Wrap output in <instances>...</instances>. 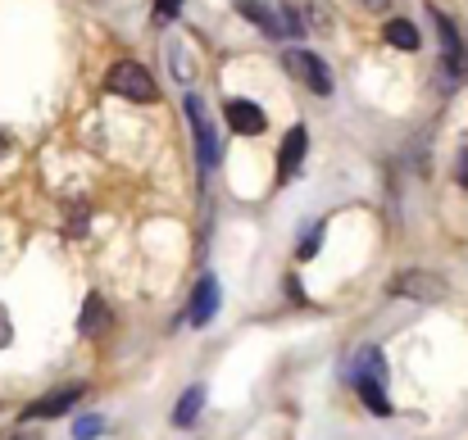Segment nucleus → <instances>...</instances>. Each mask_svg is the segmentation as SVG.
I'll list each match as a JSON object with an SVG mask.
<instances>
[{
	"instance_id": "nucleus-1",
	"label": "nucleus",
	"mask_w": 468,
	"mask_h": 440,
	"mask_svg": "<svg viewBox=\"0 0 468 440\" xmlns=\"http://www.w3.org/2000/svg\"><path fill=\"white\" fill-rule=\"evenodd\" d=\"M237 9H241L260 32H269V37H278V41H292V37L305 32L296 5H287V0H273V5H264V0H237Z\"/></svg>"
},
{
	"instance_id": "nucleus-2",
	"label": "nucleus",
	"mask_w": 468,
	"mask_h": 440,
	"mask_svg": "<svg viewBox=\"0 0 468 440\" xmlns=\"http://www.w3.org/2000/svg\"><path fill=\"white\" fill-rule=\"evenodd\" d=\"M105 91H110V96H123V100H133V105H151V100L159 96L151 68H142L137 59H119V64H110V73H105Z\"/></svg>"
},
{
	"instance_id": "nucleus-3",
	"label": "nucleus",
	"mask_w": 468,
	"mask_h": 440,
	"mask_svg": "<svg viewBox=\"0 0 468 440\" xmlns=\"http://www.w3.org/2000/svg\"><path fill=\"white\" fill-rule=\"evenodd\" d=\"M432 23H437V37H441V82L446 87H460L468 78V46L460 37V27L432 5Z\"/></svg>"
},
{
	"instance_id": "nucleus-4",
	"label": "nucleus",
	"mask_w": 468,
	"mask_h": 440,
	"mask_svg": "<svg viewBox=\"0 0 468 440\" xmlns=\"http://www.w3.org/2000/svg\"><path fill=\"white\" fill-rule=\"evenodd\" d=\"M182 110H186V123H191V137H196L200 168H205V173H214V168H218V132H214V119H209L205 100H200V96H186V100H182Z\"/></svg>"
},
{
	"instance_id": "nucleus-5",
	"label": "nucleus",
	"mask_w": 468,
	"mask_h": 440,
	"mask_svg": "<svg viewBox=\"0 0 468 440\" xmlns=\"http://www.w3.org/2000/svg\"><path fill=\"white\" fill-rule=\"evenodd\" d=\"M387 291L400 295V299H423V304H437V299H446V278H437V273H423V268H405V273H396L391 282H387Z\"/></svg>"
},
{
	"instance_id": "nucleus-6",
	"label": "nucleus",
	"mask_w": 468,
	"mask_h": 440,
	"mask_svg": "<svg viewBox=\"0 0 468 440\" xmlns=\"http://www.w3.org/2000/svg\"><path fill=\"white\" fill-rule=\"evenodd\" d=\"M282 64H287V73H292L296 82L310 87L314 96H332V68H327L314 50H287Z\"/></svg>"
},
{
	"instance_id": "nucleus-7",
	"label": "nucleus",
	"mask_w": 468,
	"mask_h": 440,
	"mask_svg": "<svg viewBox=\"0 0 468 440\" xmlns=\"http://www.w3.org/2000/svg\"><path fill=\"white\" fill-rule=\"evenodd\" d=\"M82 395H87L82 386H59V391H50V395L32 400V404H27V409H23L18 418H23V423H46V418H64V414H69V409H73V404H78Z\"/></svg>"
},
{
	"instance_id": "nucleus-8",
	"label": "nucleus",
	"mask_w": 468,
	"mask_h": 440,
	"mask_svg": "<svg viewBox=\"0 0 468 440\" xmlns=\"http://www.w3.org/2000/svg\"><path fill=\"white\" fill-rule=\"evenodd\" d=\"M218 299H223V287H218V278H214V273H205V278L196 282V291H191V309H186V322H191V327H209V322H214V313H218Z\"/></svg>"
},
{
	"instance_id": "nucleus-9",
	"label": "nucleus",
	"mask_w": 468,
	"mask_h": 440,
	"mask_svg": "<svg viewBox=\"0 0 468 440\" xmlns=\"http://www.w3.org/2000/svg\"><path fill=\"white\" fill-rule=\"evenodd\" d=\"M223 119H228V128H232L237 137H260V132L269 128L264 110H260L255 100H241V96H232V100L223 105Z\"/></svg>"
},
{
	"instance_id": "nucleus-10",
	"label": "nucleus",
	"mask_w": 468,
	"mask_h": 440,
	"mask_svg": "<svg viewBox=\"0 0 468 440\" xmlns=\"http://www.w3.org/2000/svg\"><path fill=\"white\" fill-rule=\"evenodd\" d=\"M305 150H310V132L296 123V128L282 137V150H278V182H282V186L296 182V173H301V163H305Z\"/></svg>"
},
{
	"instance_id": "nucleus-11",
	"label": "nucleus",
	"mask_w": 468,
	"mask_h": 440,
	"mask_svg": "<svg viewBox=\"0 0 468 440\" xmlns=\"http://www.w3.org/2000/svg\"><path fill=\"white\" fill-rule=\"evenodd\" d=\"M105 327H110V309H105L101 295L91 291L87 295V304H82V322H78V331H82V336H101Z\"/></svg>"
},
{
	"instance_id": "nucleus-12",
	"label": "nucleus",
	"mask_w": 468,
	"mask_h": 440,
	"mask_svg": "<svg viewBox=\"0 0 468 440\" xmlns=\"http://www.w3.org/2000/svg\"><path fill=\"white\" fill-rule=\"evenodd\" d=\"M382 37H387V46H396V50H419V46H423V37H419V27H414L410 18H391V23L382 27Z\"/></svg>"
},
{
	"instance_id": "nucleus-13",
	"label": "nucleus",
	"mask_w": 468,
	"mask_h": 440,
	"mask_svg": "<svg viewBox=\"0 0 468 440\" xmlns=\"http://www.w3.org/2000/svg\"><path fill=\"white\" fill-rule=\"evenodd\" d=\"M200 409H205V386H191V391L177 400V409H173V427H191V423L200 418Z\"/></svg>"
},
{
	"instance_id": "nucleus-14",
	"label": "nucleus",
	"mask_w": 468,
	"mask_h": 440,
	"mask_svg": "<svg viewBox=\"0 0 468 440\" xmlns=\"http://www.w3.org/2000/svg\"><path fill=\"white\" fill-rule=\"evenodd\" d=\"M355 391H359V400H364V409H368V414H378V418H387V414H391L387 386H378V382H355Z\"/></svg>"
},
{
	"instance_id": "nucleus-15",
	"label": "nucleus",
	"mask_w": 468,
	"mask_h": 440,
	"mask_svg": "<svg viewBox=\"0 0 468 440\" xmlns=\"http://www.w3.org/2000/svg\"><path fill=\"white\" fill-rule=\"evenodd\" d=\"M101 432H105L101 418H78V423H73V440H96Z\"/></svg>"
},
{
	"instance_id": "nucleus-16",
	"label": "nucleus",
	"mask_w": 468,
	"mask_h": 440,
	"mask_svg": "<svg viewBox=\"0 0 468 440\" xmlns=\"http://www.w3.org/2000/svg\"><path fill=\"white\" fill-rule=\"evenodd\" d=\"M323 232H327L323 223H314L310 232H305V241H301V259H314V255H318V246H323Z\"/></svg>"
},
{
	"instance_id": "nucleus-17",
	"label": "nucleus",
	"mask_w": 468,
	"mask_h": 440,
	"mask_svg": "<svg viewBox=\"0 0 468 440\" xmlns=\"http://www.w3.org/2000/svg\"><path fill=\"white\" fill-rule=\"evenodd\" d=\"M14 340V322H9V309H5V299H0V350Z\"/></svg>"
},
{
	"instance_id": "nucleus-18",
	"label": "nucleus",
	"mask_w": 468,
	"mask_h": 440,
	"mask_svg": "<svg viewBox=\"0 0 468 440\" xmlns=\"http://www.w3.org/2000/svg\"><path fill=\"white\" fill-rule=\"evenodd\" d=\"M155 14L159 18H177L182 14V0H155Z\"/></svg>"
},
{
	"instance_id": "nucleus-19",
	"label": "nucleus",
	"mask_w": 468,
	"mask_h": 440,
	"mask_svg": "<svg viewBox=\"0 0 468 440\" xmlns=\"http://www.w3.org/2000/svg\"><path fill=\"white\" fill-rule=\"evenodd\" d=\"M282 287H287V299H296V304H305V287H301V278H287Z\"/></svg>"
},
{
	"instance_id": "nucleus-20",
	"label": "nucleus",
	"mask_w": 468,
	"mask_h": 440,
	"mask_svg": "<svg viewBox=\"0 0 468 440\" xmlns=\"http://www.w3.org/2000/svg\"><path fill=\"white\" fill-rule=\"evenodd\" d=\"M455 177H460V186H468V146L460 150V159H455Z\"/></svg>"
},
{
	"instance_id": "nucleus-21",
	"label": "nucleus",
	"mask_w": 468,
	"mask_h": 440,
	"mask_svg": "<svg viewBox=\"0 0 468 440\" xmlns=\"http://www.w3.org/2000/svg\"><path fill=\"white\" fill-rule=\"evenodd\" d=\"M5 440H46L41 432H14V436H5Z\"/></svg>"
},
{
	"instance_id": "nucleus-22",
	"label": "nucleus",
	"mask_w": 468,
	"mask_h": 440,
	"mask_svg": "<svg viewBox=\"0 0 468 440\" xmlns=\"http://www.w3.org/2000/svg\"><path fill=\"white\" fill-rule=\"evenodd\" d=\"M359 5H364V9H387L391 0H359Z\"/></svg>"
},
{
	"instance_id": "nucleus-23",
	"label": "nucleus",
	"mask_w": 468,
	"mask_h": 440,
	"mask_svg": "<svg viewBox=\"0 0 468 440\" xmlns=\"http://www.w3.org/2000/svg\"><path fill=\"white\" fill-rule=\"evenodd\" d=\"M5 150H9V137H5V132H0V154H5Z\"/></svg>"
}]
</instances>
